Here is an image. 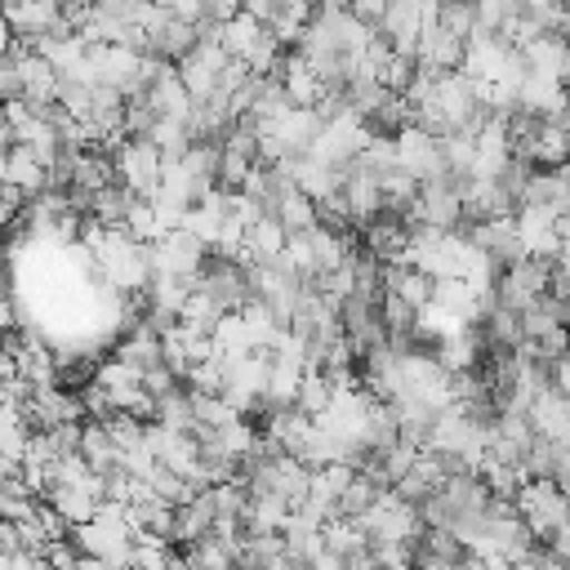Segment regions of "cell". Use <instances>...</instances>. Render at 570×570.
Here are the masks:
<instances>
[{"instance_id":"cell-19","label":"cell","mask_w":570,"mask_h":570,"mask_svg":"<svg viewBox=\"0 0 570 570\" xmlns=\"http://www.w3.org/2000/svg\"><path fill=\"white\" fill-rule=\"evenodd\" d=\"M379 490H383V485H379L370 472H361V468H356V472H352V481L338 490V512H347V517H361V512H365V508L379 499Z\"/></svg>"},{"instance_id":"cell-22","label":"cell","mask_w":570,"mask_h":570,"mask_svg":"<svg viewBox=\"0 0 570 570\" xmlns=\"http://www.w3.org/2000/svg\"><path fill=\"white\" fill-rule=\"evenodd\" d=\"M214 338H218V347H223L227 356L254 347V343H249V330H245V321H240V312H223V316L214 321Z\"/></svg>"},{"instance_id":"cell-20","label":"cell","mask_w":570,"mask_h":570,"mask_svg":"<svg viewBox=\"0 0 570 570\" xmlns=\"http://www.w3.org/2000/svg\"><path fill=\"white\" fill-rule=\"evenodd\" d=\"M379 316H383L387 334H410V330H414V321H419V307H414V303H405L396 289H379Z\"/></svg>"},{"instance_id":"cell-11","label":"cell","mask_w":570,"mask_h":570,"mask_svg":"<svg viewBox=\"0 0 570 570\" xmlns=\"http://www.w3.org/2000/svg\"><path fill=\"white\" fill-rule=\"evenodd\" d=\"M67 525H80V521H89L94 512H98V503L102 499H94L85 485H76V481H49L45 485V494H40Z\"/></svg>"},{"instance_id":"cell-5","label":"cell","mask_w":570,"mask_h":570,"mask_svg":"<svg viewBox=\"0 0 570 570\" xmlns=\"http://www.w3.org/2000/svg\"><path fill=\"white\" fill-rule=\"evenodd\" d=\"M557 205L548 200H530V205H517L512 223H517V236H521V249L525 254H543V258H557Z\"/></svg>"},{"instance_id":"cell-26","label":"cell","mask_w":570,"mask_h":570,"mask_svg":"<svg viewBox=\"0 0 570 570\" xmlns=\"http://www.w3.org/2000/svg\"><path fill=\"white\" fill-rule=\"evenodd\" d=\"M142 387L151 392V396H165V392H174V387H183V379L165 365V361H156V365H147L142 370Z\"/></svg>"},{"instance_id":"cell-1","label":"cell","mask_w":570,"mask_h":570,"mask_svg":"<svg viewBox=\"0 0 570 570\" xmlns=\"http://www.w3.org/2000/svg\"><path fill=\"white\" fill-rule=\"evenodd\" d=\"M111 165H116V183H125L134 196H151L156 183H160L165 156L156 151V142H151L147 134H134V138H125V142L111 151Z\"/></svg>"},{"instance_id":"cell-13","label":"cell","mask_w":570,"mask_h":570,"mask_svg":"<svg viewBox=\"0 0 570 570\" xmlns=\"http://www.w3.org/2000/svg\"><path fill=\"white\" fill-rule=\"evenodd\" d=\"M263 36H267V22H263V18H254L249 9H236L232 18H223V22H218V45H223L232 58H245Z\"/></svg>"},{"instance_id":"cell-30","label":"cell","mask_w":570,"mask_h":570,"mask_svg":"<svg viewBox=\"0 0 570 570\" xmlns=\"http://www.w3.org/2000/svg\"><path fill=\"white\" fill-rule=\"evenodd\" d=\"M4 49H13V27H9L4 13H0V53H4Z\"/></svg>"},{"instance_id":"cell-7","label":"cell","mask_w":570,"mask_h":570,"mask_svg":"<svg viewBox=\"0 0 570 570\" xmlns=\"http://www.w3.org/2000/svg\"><path fill=\"white\" fill-rule=\"evenodd\" d=\"M459 62H463V40L450 36L441 22H428L414 40V67L428 76H441V71H454Z\"/></svg>"},{"instance_id":"cell-10","label":"cell","mask_w":570,"mask_h":570,"mask_svg":"<svg viewBox=\"0 0 570 570\" xmlns=\"http://www.w3.org/2000/svg\"><path fill=\"white\" fill-rule=\"evenodd\" d=\"M272 129H276V138H281V147H285L289 156H303V151L312 147L316 129H321V111H316V107H285V111L272 120Z\"/></svg>"},{"instance_id":"cell-21","label":"cell","mask_w":570,"mask_h":570,"mask_svg":"<svg viewBox=\"0 0 570 570\" xmlns=\"http://www.w3.org/2000/svg\"><path fill=\"white\" fill-rule=\"evenodd\" d=\"M436 22H441L450 36L468 40V36L476 31V9H472V0H441V9H436Z\"/></svg>"},{"instance_id":"cell-23","label":"cell","mask_w":570,"mask_h":570,"mask_svg":"<svg viewBox=\"0 0 570 570\" xmlns=\"http://www.w3.org/2000/svg\"><path fill=\"white\" fill-rule=\"evenodd\" d=\"M472 9H476V31H499L508 18L521 13L517 0H472Z\"/></svg>"},{"instance_id":"cell-3","label":"cell","mask_w":570,"mask_h":570,"mask_svg":"<svg viewBox=\"0 0 570 570\" xmlns=\"http://www.w3.org/2000/svg\"><path fill=\"white\" fill-rule=\"evenodd\" d=\"M392 142H396V165H401L405 174H414L419 183L450 174V169H445V156H441V138L428 134L423 125H401V129L392 134Z\"/></svg>"},{"instance_id":"cell-27","label":"cell","mask_w":570,"mask_h":570,"mask_svg":"<svg viewBox=\"0 0 570 570\" xmlns=\"http://www.w3.org/2000/svg\"><path fill=\"white\" fill-rule=\"evenodd\" d=\"M156 4L169 9V13H178V18H191V22H200L205 9H209V0H156Z\"/></svg>"},{"instance_id":"cell-15","label":"cell","mask_w":570,"mask_h":570,"mask_svg":"<svg viewBox=\"0 0 570 570\" xmlns=\"http://www.w3.org/2000/svg\"><path fill=\"white\" fill-rule=\"evenodd\" d=\"M334 387H338V383H334V379H330L321 365H307V370H303V379H298L294 405H298L303 414H312V419H316V414H325V410H330V401H334Z\"/></svg>"},{"instance_id":"cell-25","label":"cell","mask_w":570,"mask_h":570,"mask_svg":"<svg viewBox=\"0 0 570 570\" xmlns=\"http://www.w3.org/2000/svg\"><path fill=\"white\" fill-rule=\"evenodd\" d=\"M9 98H22V62L13 49L0 53V102H9Z\"/></svg>"},{"instance_id":"cell-24","label":"cell","mask_w":570,"mask_h":570,"mask_svg":"<svg viewBox=\"0 0 570 570\" xmlns=\"http://www.w3.org/2000/svg\"><path fill=\"white\" fill-rule=\"evenodd\" d=\"M534 343V352L543 356V361H557V356H570V325H552V330H543L539 338H530Z\"/></svg>"},{"instance_id":"cell-16","label":"cell","mask_w":570,"mask_h":570,"mask_svg":"<svg viewBox=\"0 0 570 570\" xmlns=\"http://www.w3.org/2000/svg\"><path fill=\"white\" fill-rule=\"evenodd\" d=\"M566 49H570V40H566V36H557V31H539V36H534V40L521 49V58H525V67H530V71H548V76H561Z\"/></svg>"},{"instance_id":"cell-12","label":"cell","mask_w":570,"mask_h":570,"mask_svg":"<svg viewBox=\"0 0 570 570\" xmlns=\"http://www.w3.org/2000/svg\"><path fill=\"white\" fill-rule=\"evenodd\" d=\"M142 94H147V102L156 107V116H174V120H187V111H191V102H196V98L187 94V85L178 80L174 67H165Z\"/></svg>"},{"instance_id":"cell-29","label":"cell","mask_w":570,"mask_h":570,"mask_svg":"<svg viewBox=\"0 0 570 570\" xmlns=\"http://www.w3.org/2000/svg\"><path fill=\"white\" fill-rule=\"evenodd\" d=\"M9 147H13V129H9V116L0 107V151H9Z\"/></svg>"},{"instance_id":"cell-18","label":"cell","mask_w":570,"mask_h":570,"mask_svg":"<svg viewBox=\"0 0 570 570\" xmlns=\"http://www.w3.org/2000/svg\"><path fill=\"white\" fill-rule=\"evenodd\" d=\"M147 138L156 142V151H160L165 160H178V156L187 151V142H191L187 120H174V116H156L151 129H147Z\"/></svg>"},{"instance_id":"cell-17","label":"cell","mask_w":570,"mask_h":570,"mask_svg":"<svg viewBox=\"0 0 570 570\" xmlns=\"http://www.w3.org/2000/svg\"><path fill=\"white\" fill-rule=\"evenodd\" d=\"M267 214H276L281 223H285V232H303V227H312L316 223V200L312 196H303L294 183L267 205Z\"/></svg>"},{"instance_id":"cell-8","label":"cell","mask_w":570,"mask_h":570,"mask_svg":"<svg viewBox=\"0 0 570 570\" xmlns=\"http://www.w3.org/2000/svg\"><path fill=\"white\" fill-rule=\"evenodd\" d=\"M525 414H530V423H534L539 436H548V441H566L570 436V396L557 392L552 383L530 401Z\"/></svg>"},{"instance_id":"cell-9","label":"cell","mask_w":570,"mask_h":570,"mask_svg":"<svg viewBox=\"0 0 570 570\" xmlns=\"http://www.w3.org/2000/svg\"><path fill=\"white\" fill-rule=\"evenodd\" d=\"M13 370H18V379L31 383V387L58 383V356H53L45 343H36L31 334H27V338H13Z\"/></svg>"},{"instance_id":"cell-14","label":"cell","mask_w":570,"mask_h":570,"mask_svg":"<svg viewBox=\"0 0 570 570\" xmlns=\"http://www.w3.org/2000/svg\"><path fill=\"white\" fill-rule=\"evenodd\" d=\"M80 454H85V463L94 472H111L120 463V450H116V441H111L102 419H85L80 423Z\"/></svg>"},{"instance_id":"cell-28","label":"cell","mask_w":570,"mask_h":570,"mask_svg":"<svg viewBox=\"0 0 570 570\" xmlns=\"http://www.w3.org/2000/svg\"><path fill=\"white\" fill-rule=\"evenodd\" d=\"M548 383H552L557 392H566V396H570V356H557V361H552V370H548Z\"/></svg>"},{"instance_id":"cell-2","label":"cell","mask_w":570,"mask_h":570,"mask_svg":"<svg viewBox=\"0 0 570 570\" xmlns=\"http://www.w3.org/2000/svg\"><path fill=\"white\" fill-rule=\"evenodd\" d=\"M191 285H200L205 294H214L223 312H236L254 294L249 289V267L240 258H227V254H214V249H209V258H205V267L196 272Z\"/></svg>"},{"instance_id":"cell-6","label":"cell","mask_w":570,"mask_h":570,"mask_svg":"<svg viewBox=\"0 0 570 570\" xmlns=\"http://www.w3.org/2000/svg\"><path fill=\"white\" fill-rule=\"evenodd\" d=\"M196 40H200V22L178 18V13H169V9L147 27V53H156V58H165V62H178L183 53H191Z\"/></svg>"},{"instance_id":"cell-4","label":"cell","mask_w":570,"mask_h":570,"mask_svg":"<svg viewBox=\"0 0 570 570\" xmlns=\"http://www.w3.org/2000/svg\"><path fill=\"white\" fill-rule=\"evenodd\" d=\"M0 13L13 27L18 40H45V36L67 27L62 22V0H4Z\"/></svg>"}]
</instances>
